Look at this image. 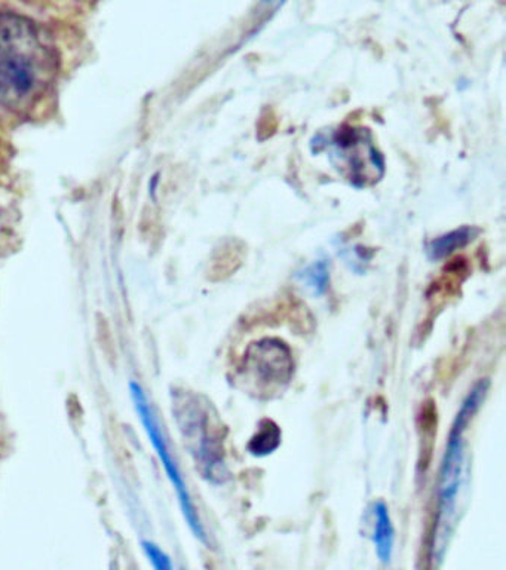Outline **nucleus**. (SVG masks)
Masks as SVG:
<instances>
[{
    "mask_svg": "<svg viewBox=\"0 0 506 570\" xmlns=\"http://www.w3.org/2000/svg\"><path fill=\"white\" fill-rule=\"evenodd\" d=\"M57 57L38 27L14 12L0 11V102L26 109L50 87Z\"/></svg>",
    "mask_w": 506,
    "mask_h": 570,
    "instance_id": "f257e3e1",
    "label": "nucleus"
},
{
    "mask_svg": "<svg viewBox=\"0 0 506 570\" xmlns=\"http://www.w3.org/2000/svg\"><path fill=\"white\" fill-rule=\"evenodd\" d=\"M490 382L482 379L475 383L459 410L448 432L446 450H444L441 466H439L437 481V508L433 532H430L428 560L430 568L437 569L443 563L444 556L455 533L457 525V503L466 471V439L470 422L478 413L486 400Z\"/></svg>",
    "mask_w": 506,
    "mask_h": 570,
    "instance_id": "f03ea898",
    "label": "nucleus"
},
{
    "mask_svg": "<svg viewBox=\"0 0 506 570\" xmlns=\"http://www.w3.org/2000/svg\"><path fill=\"white\" fill-rule=\"evenodd\" d=\"M172 417L179 428L181 440L192 456L202 479L211 484L229 480L224 439L220 426L212 417L210 403L192 391L177 390L171 394Z\"/></svg>",
    "mask_w": 506,
    "mask_h": 570,
    "instance_id": "7ed1b4c3",
    "label": "nucleus"
},
{
    "mask_svg": "<svg viewBox=\"0 0 506 570\" xmlns=\"http://www.w3.org/2000/svg\"><path fill=\"white\" fill-rule=\"evenodd\" d=\"M315 154L326 151L333 168L354 187L376 185L384 177L385 160L367 128L344 127L317 134L310 141Z\"/></svg>",
    "mask_w": 506,
    "mask_h": 570,
    "instance_id": "20e7f679",
    "label": "nucleus"
},
{
    "mask_svg": "<svg viewBox=\"0 0 506 570\" xmlns=\"http://www.w3.org/2000/svg\"><path fill=\"white\" fill-rule=\"evenodd\" d=\"M130 392L132 403H135L136 412L139 414L141 425H143L146 434L149 436L150 444L153 445L155 452H157L159 461H161L163 470H166V474L168 479H170L172 488L176 490L181 512H183V517L186 523L189 525L190 532L194 533V537L197 538L199 542H202L204 546H208L210 542H208L206 528H204L201 517H199L194 499L190 497L183 474H181L180 468L177 465L175 456H172L170 445L167 443L161 423H159V419L157 414H155V410L152 404H150L148 395H146L140 383L137 382L130 383Z\"/></svg>",
    "mask_w": 506,
    "mask_h": 570,
    "instance_id": "39448f33",
    "label": "nucleus"
},
{
    "mask_svg": "<svg viewBox=\"0 0 506 570\" xmlns=\"http://www.w3.org/2000/svg\"><path fill=\"white\" fill-rule=\"evenodd\" d=\"M244 377L257 392H277L291 382L295 361L290 347L279 338H261L248 346L242 360Z\"/></svg>",
    "mask_w": 506,
    "mask_h": 570,
    "instance_id": "423d86ee",
    "label": "nucleus"
},
{
    "mask_svg": "<svg viewBox=\"0 0 506 570\" xmlns=\"http://www.w3.org/2000/svg\"><path fill=\"white\" fill-rule=\"evenodd\" d=\"M375 524H373V543L377 559L380 563L388 564L393 559L395 530L393 520H390L389 508L384 501L375 503Z\"/></svg>",
    "mask_w": 506,
    "mask_h": 570,
    "instance_id": "0eeeda50",
    "label": "nucleus"
},
{
    "mask_svg": "<svg viewBox=\"0 0 506 570\" xmlns=\"http://www.w3.org/2000/svg\"><path fill=\"white\" fill-rule=\"evenodd\" d=\"M477 234L478 229H475V227H459V229L448 232V234L430 240L428 247H426V253H428L430 261H439V258L450 256L456 249L465 247Z\"/></svg>",
    "mask_w": 506,
    "mask_h": 570,
    "instance_id": "6e6552de",
    "label": "nucleus"
},
{
    "mask_svg": "<svg viewBox=\"0 0 506 570\" xmlns=\"http://www.w3.org/2000/svg\"><path fill=\"white\" fill-rule=\"evenodd\" d=\"M281 444V431L277 423L272 421H264L260 423V430L252 436L248 443V452L252 456L264 458L274 453Z\"/></svg>",
    "mask_w": 506,
    "mask_h": 570,
    "instance_id": "1a4fd4ad",
    "label": "nucleus"
},
{
    "mask_svg": "<svg viewBox=\"0 0 506 570\" xmlns=\"http://www.w3.org/2000/svg\"><path fill=\"white\" fill-rule=\"evenodd\" d=\"M300 283L314 296H323L327 292L328 284H330V271H328V263L319 261L312 263L297 275Z\"/></svg>",
    "mask_w": 506,
    "mask_h": 570,
    "instance_id": "9d476101",
    "label": "nucleus"
},
{
    "mask_svg": "<svg viewBox=\"0 0 506 570\" xmlns=\"http://www.w3.org/2000/svg\"><path fill=\"white\" fill-rule=\"evenodd\" d=\"M143 551L148 556L153 570H175L170 556L161 547H158L157 543L145 541Z\"/></svg>",
    "mask_w": 506,
    "mask_h": 570,
    "instance_id": "9b49d317",
    "label": "nucleus"
},
{
    "mask_svg": "<svg viewBox=\"0 0 506 570\" xmlns=\"http://www.w3.org/2000/svg\"><path fill=\"white\" fill-rule=\"evenodd\" d=\"M2 234H3V223H2V217H0V239H2Z\"/></svg>",
    "mask_w": 506,
    "mask_h": 570,
    "instance_id": "f8f14e48",
    "label": "nucleus"
}]
</instances>
